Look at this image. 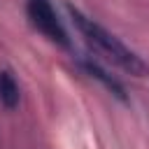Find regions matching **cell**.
<instances>
[{
	"label": "cell",
	"mask_w": 149,
	"mask_h": 149,
	"mask_svg": "<svg viewBox=\"0 0 149 149\" xmlns=\"http://www.w3.org/2000/svg\"><path fill=\"white\" fill-rule=\"evenodd\" d=\"M68 14H70L74 28L79 30V35L84 37V42H86L98 56H102L105 61L114 63L116 68H121V70H126V72H130V74H135V77H147V74H149V65H147L133 49H128L119 37H114L109 30H105L100 23H95V21L88 19V16H84V14H81L79 9H74L72 5H68Z\"/></svg>",
	"instance_id": "cell-1"
},
{
	"label": "cell",
	"mask_w": 149,
	"mask_h": 149,
	"mask_svg": "<svg viewBox=\"0 0 149 149\" xmlns=\"http://www.w3.org/2000/svg\"><path fill=\"white\" fill-rule=\"evenodd\" d=\"M26 12H28L30 23H33L44 37H49L51 42H56V44H61V47H70L68 33H65L63 23L58 21V16H56V12H54V7H51L49 0H28Z\"/></svg>",
	"instance_id": "cell-2"
},
{
	"label": "cell",
	"mask_w": 149,
	"mask_h": 149,
	"mask_svg": "<svg viewBox=\"0 0 149 149\" xmlns=\"http://www.w3.org/2000/svg\"><path fill=\"white\" fill-rule=\"evenodd\" d=\"M0 102L7 109H14L19 105V84L14 81L12 72H7V70L0 72Z\"/></svg>",
	"instance_id": "cell-3"
},
{
	"label": "cell",
	"mask_w": 149,
	"mask_h": 149,
	"mask_svg": "<svg viewBox=\"0 0 149 149\" xmlns=\"http://www.w3.org/2000/svg\"><path fill=\"white\" fill-rule=\"evenodd\" d=\"M84 68H86V70L91 72V77L100 79V81H102V84H105V86H107L109 91H114V93H116L119 98H123V86H121V84H119L116 79H112V77H109V74H107L105 70H100V68H98L95 63H88V61L84 63Z\"/></svg>",
	"instance_id": "cell-4"
}]
</instances>
